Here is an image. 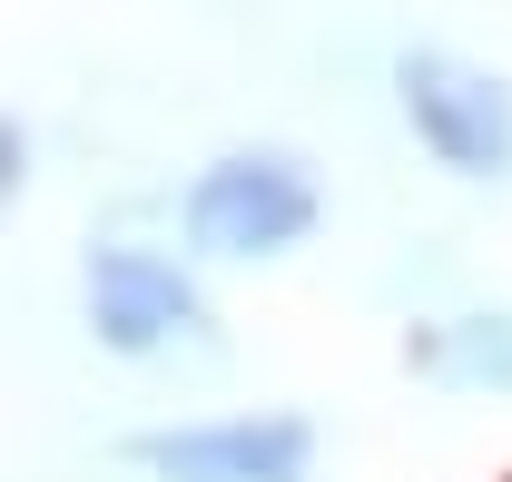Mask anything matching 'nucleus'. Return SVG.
<instances>
[{
  "label": "nucleus",
  "instance_id": "f257e3e1",
  "mask_svg": "<svg viewBox=\"0 0 512 482\" xmlns=\"http://www.w3.org/2000/svg\"><path fill=\"white\" fill-rule=\"evenodd\" d=\"M404 109H414L424 148L444 158L453 178H503L512 168V99H503V79H483V69L424 50V60H404Z\"/></svg>",
  "mask_w": 512,
  "mask_h": 482
},
{
  "label": "nucleus",
  "instance_id": "f03ea898",
  "mask_svg": "<svg viewBox=\"0 0 512 482\" xmlns=\"http://www.w3.org/2000/svg\"><path fill=\"white\" fill-rule=\"evenodd\" d=\"M188 227H197L207 256H276V246H296L316 227V187L286 158H227V168L197 178Z\"/></svg>",
  "mask_w": 512,
  "mask_h": 482
},
{
  "label": "nucleus",
  "instance_id": "7ed1b4c3",
  "mask_svg": "<svg viewBox=\"0 0 512 482\" xmlns=\"http://www.w3.org/2000/svg\"><path fill=\"white\" fill-rule=\"evenodd\" d=\"M89 315H99V335L119 355H148V345H168V335L197 325V296H188V276L158 266L148 246H109L89 266Z\"/></svg>",
  "mask_w": 512,
  "mask_h": 482
},
{
  "label": "nucleus",
  "instance_id": "20e7f679",
  "mask_svg": "<svg viewBox=\"0 0 512 482\" xmlns=\"http://www.w3.org/2000/svg\"><path fill=\"white\" fill-rule=\"evenodd\" d=\"M138 463L168 482H306V423H227V433H168L138 443Z\"/></svg>",
  "mask_w": 512,
  "mask_h": 482
},
{
  "label": "nucleus",
  "instance_id": "39448f33",
  "mask_svg": "<svg viewBox=\"0 0 512 482\" xmlns=\"http://www.w3.org/2000/svg\"><path fill=\"white\" fill-rule=\"evenodd\" d=\"M444 374H512V345L503 335H463V345H434Z\"/></svg>",
  "mask_w": 512,
  "mask_h": 482
},
{
  "label": "nucleus",
  "instance_id": "423d86ee",
  "mask_svg": "<svg viewBox=\"0 0 512 482\" xmlns=\"http://www.w3.org/2000/svg\"><path fill=\"white\" fill-rule=\"evenodd\" d=\"M10 187H20V128L0 119V207H10Z\"/></svg>",
  "mask_w": 512,
  "mask_h": 482
}]
</instances>
